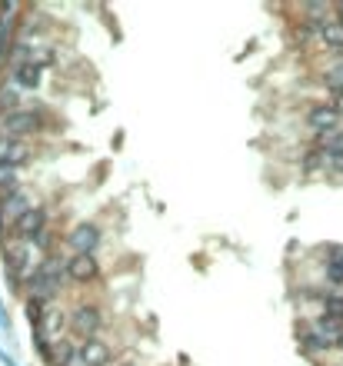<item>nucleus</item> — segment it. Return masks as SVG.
<instances>
[{
  "label": "nucleus",
  "mask_w": 343,
  "mask_h": 366,
  "mask_svg": "<svg viewBox=\"0 0 343 366\" xmlns=\"http://www.w3.org/2000/svg\"><path fill=\"white\" fill-rule=\"evenodd\" d=\"M63 273H67V263L60 257H47L33 276H30V287H33V296H40V300H50L54 293L60 290V283H63Z\"/></svg>",
  "instance_id": "1"
},
{
  "label": "nucleus",
  "mask_w": 343,
  "mask_h": 366,
  "mask_svg": "<svg viewBox=\"0 0 343 366\" xmlns=\"http://www.w3.org/2000/svg\"><path fill=\"white\" fill-rule=\"evenodd\" d=\"M310 127H314L317 134H323V137H330V134H337V123H340V107H333V104H320V107L310 110Z\"/></svg>",
  "instance_id": "2"
},
{
  "label": "nucleus",
  "mask_w": 343,
  "mask_h": 366,
  "mask_svg": "<svg viewBox=\"0 0 343 366\" xmlns=\"http://www.w3.org/2000/svg\"><path fill=\"white\" fill-rule=\"evenodd\" d=\"M44 227H47V214L40 207H33L27 216H20L14 223V233L20 240H40V237H44Z\"/></svg>",
  "instance_id": "3"
},
{
  "label": "nucleus",
  "mask_w": 343,
  "mask_h": 366,
  "mask_svg": "<svg viewBox=\"0 0 343 366\" xmlns=\"http://www.w3.org/2000/svg\"><path fill=\"white\" fill-rule=\"evenodd\" d=\"M33 207H30V200L24 190H14V193H7V197H0V220L7 216V223H17L20 216H27Z\"/></svg>",
  "instance_id": "4"
},
{
  "label": "nucleus",
  "mask_w": 343,
  "mask_h": 366,
  "mask_svg": "<svg viewBox=\"0 0 343 366\" xmlns=\"http://www.w3.org/2000/svg\"><path fill=\"white\" fill-rule=\"evenodd\" d=\"M70 323H74V330L80 336H87V340H93V333L100 330V313L93 310V306H77L74 310V317H70Z\"/></svg>",
  "instance_id": "5"
},
{
  "label": "nucleus",
  "mask_w": 343,
  "mask_h": 366,
  "mask_svg": "<svg viewBox=\"0 0 343 366\" xmlns=\"http://www.w3.org/2000/svg\"><path fill=\"white\" fill-rule=\"evenodd\" d=\"M40 120L27 113V110H10L7 117H3V130H7V137H20V134H30V130H37Z\"/></svg>",
  "instance_id": "6"
},
{
  "label": "nucleus",
  "mask_w": 343,
  "mask_h": 366,
  "mask_svg": "<svg viewBox=\"0 0 343 366\" xmlns=\"http://www.w3.org/2000/svg\"><path fill=\"white\" fill-rule=\"evenodd\" d=\"M27 157H30V150H27V143H20L17 137H3L0 140V164L3 167H20V164H27Z\"/></svg>",
  "instance_id": "7"
},
{
  "label": "nucleus",
  "mask_w": 343,
  "mask_h": 366,
  "mask_svg": "<svg viewBox=\"0 0 343 366\" xmlns=\"http://www.w3.org/2000/svg\"><path fill=\"white\" fill-rule=\"evenodd\" d=\"M97 263H93V257H84V253H77V257L67 260V276L70 280H77V283H90V280H97Z\"/></svg>",
  "instance_id": "8"
},
{
  "label": "nucleus",
  "mask_w": 343,
  "mask_h": 366,
  "mask_svg": "<svg viewBox=\"0 0 343 366\" xmlns=\"http://www.w3.org/2000/svg\"><path fill=\"white\" fill-rule=\"evenodd\" d=\"M97 240H100V233H97L93 223H80V227L70 233V246H74L77 253H84V257H90V250L97 246Z\"/></svg>",
  "instance_id": "9"
},
{
  "label": "nucleus",
  "mask_w": 343,
  "mask_h": 366,
  "mask_svg": "<svg viewBox=\"0 0 343 366\" xmlns=\"http://www.w3.org/2000/svg\"><path fill=\"white\" fill-rule=\"evenodd\" d=\"M80 360L87 366H107L110 363V350H107L100 340H87V343L80 347Z\"/></svg>",
  "instance_id": "10"
},
{
  "label": "nucleus",
  "mask_w": 343,
  "mask_h": 366,
  "mask_svg": "<svg viewBox=\"0 0 343 366\" xmlns=\"http://www.w3.org/2000/svg\"><path fill=\"white\" fill-rule=\"evenodd\" d=\"M40 63H33V61H27V63H14V80L24 87V90H33L37 83H40Z\"/></svg>",
  "instance_id": "11"
},
{
  "label": "nucleus",
  "mask_w": 343,
  "mask_h": 366,
  "mask_svg": "<svg viewBox=\"0 0 343 366\" xmlns=\"http://www.w3.org/2000/svg\"><path fill=\"white\" fill-rule=\"evenodd\" d=\"M27 263H30V250H27V246L14 244L10 250H7V270H10L14 276H24V273H27Z\"/></svg>",
  "instance_id": "12"
},
{
  "label": "nucleus",
  "mask_w": 343,
  "mask_h": 366,
  "mask_svg": "<svg viewBox=\"0 0 343 366\" xmlns=\"http://www.w3.org/2000/svg\"><path fill=\"white\" fill-rule=\"evenodd\" d=\"M317 33H320V40H323L333 54H343V27L340 24H317Z\"/></svg>",
  "instance_id": "13"
},
{
  "label": "nucleus",
  "mask_w": 343,
  "mask_h": 366,
  "mask_svg": "<svg viewBox=\"0 0 343 366\" xmlns=\"http://www.w3.org/2000/svg\"><path fill=\"white\" fill-rule=\"evenodd\" d=\"M77 353H80V350H77L70 340H57V343H54V356H50V363L67 366L70 360H77Z\"/></svg>",
  "instance_id": "14"
},
{
  "label": "nucleus",
  "mask_w": 343,
  "mask_h": 366,
  "mask_svg": "<svg viewBox=\"0 0 343 366\" xmlns=\"http://www.w3.org/2000/svg\"><path fill=\"white\" fill-rule=\"evenodd\" d=\"M44 310H47V300L30 296V300H27V320L33 323V326H40V323H44Z\"/></svg>",
  "instance_id": "15"
},
{
  "label": "nucleus",
  "mask_w": 343,
  "mask_h": 366,
  "mask_svg": "<svg viewBox=\"0 0 343 366\" xmlns=\"http://www.w3.org/2000/svg\"><path fill=\"white\" fill-rule=\"evenodd\" d=\"M14 190H17V170L0 164V197H7V193H14Z\"/></svg>",
  "instance_id": "16"
},
{
  "label": "nucleus",
  "mask_w": 343,
  "mask_h": 366,
  "mask_svg": "<svg viewBox=\"0 0 343 366\" xmlns=\"http://www.w3.org/2000/svg\"><path fill=\"white\" fill-rule=\"evenodd\" d=\"M323 80H327V87H330L333 93H337V97H343V63H333V67L327 70V77H323Z\"/></svg>",
  "instance_id": "17"
},
{
  "label": "nucleus",
  "mask_w": 343,
  "mask_h": 366,
  "mask_svg": "<svg viewBox=\"0 0 343 366\" xmlns=\"http://www.w3.org/2000/svg\"><path fill=\"white\" fill-rule=\"evenodd\" d=\"M317 147H323V150H327V157H343V130H340V134H330V137H323Z\"/></svg>",
  "instance_id": "18"
},
{
  "label": "nucleus",
  "mask_w": 343,
  "mask_h": 366,
  "mask_svg": "<svg viewBox=\"0 0 343 366\" xmlns=\"http://www.w3.org/2000/svg\"><path fill=\"white\" fill-rule=\"evenodd\" d=\"M17 104V93L14 90H3L0 93V107H14Z\"/></svg>",
  "instance_id": "19"
},
{
  "label": "nucleus",
  "mask_w": 343,
  "mask_h": 366,
  "mask_svg": "<svg viewBox=\"0 0 343 366\" xmlns=\"http://www.w3.org/2000/svg\"><path fill=\"white\" fill-rule=\"evenodd\" d=\"M327 167H333V170H340L343 173V157H327Z\"/></svg>",
  "instance_id": "20"
},
{
  "label": "nucleus",
  "mask_w": 343,
  "mask_h": 366,
  "mask_svg": "<svg viewBox=\"0 0 343 366\" xmlns=\"http://www.w3.org/2000/svg\"><path fill=\"white\" fill-rule=\"evenodd\" d=\"M0 320H3V313H0Z\"/></svg>",
  "instance_id": "21"
}]
</instances>
